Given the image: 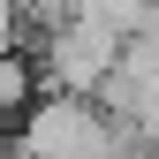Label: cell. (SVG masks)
<instances>
[{
    "instance_id": "obj_1",
    "label": "cell",
    "mask_w": 159,
    "mask_h": 159,
    "mask_svg": "<svg viewBox=\"0 0 159 159\" xmlns=\"http://www.w3.org/2000/svg\"><path fill=\"white\" fill-rule=\"evenodd\" d=\"M121 53H129V38H114L98 23H76V15L61 30H46V76H53V91H68V98L106 91L114 68H121Z\"/></svg>"
},
{
    "instance_id": "obj_2",
    "label": "cell",
    "mask_w": 159,
    "mask_h": 159,
    "mask_svg": "<svg viewBox=\"0 0 159 159\" xmlns=\"http://www.w3.org/2000/svg\"><path fill=\"white\" fill-rule=\"evenodd\" d=\"M30 106H38V68L30 53H15V38H0V121H15Z\"/></svg>"
}]
</instances>
